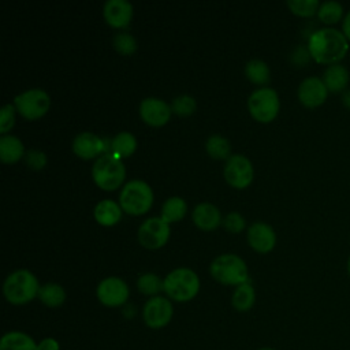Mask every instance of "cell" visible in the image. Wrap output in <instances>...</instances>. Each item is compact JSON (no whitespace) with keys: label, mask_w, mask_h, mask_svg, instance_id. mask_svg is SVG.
<instances>
[{"label":"cell","mask_w":350,"mask_h":350,"mask_svg":"<svg viewBox=\"0 0 350 350\" xmlns=\"http://www.w3.org/2000/svg\"><path fill=\"white\" fill-rule=\"evenodd\" d=\"M25 160H26V164L34 170H38V168H42L46 163V156L42 150H38V149H30L26 152L25 154Z\"/></svg>","instance_id":"d590c367"},{"label":"cell","mask_w":350,"mask_h":350,"mask_svg":"<svg viewBox=\"0 0 350 350\" xmlns=\"http://www.w3.org/2000/svg\"><path fill=\"white\" fill-rule=\"evenodd\" d=\"M111 144H107V139L90 133L82 131L75 135L72 139V150L75 154L83 159H92L96 156H101L103 153L111 152Z\"/></svg>","instance_id":"5bb4252c"},{"label":"cell","mask_w":350,"mask_h":350,"mask_svg":"<svg viewBox=\"0 0 350 350\" xmlns=\"http://www.w3.org/2000/svg\"><path fill=\"white\" fill-rule=\"evenodd\" d=\"M92 175L94 182L105 189V190H113L124 179L126 168L122 161V157L112 152L103 153L97 157L92 167Z\"/></svg>","instance_id":"277c9868"},{"label":"cell","mask_w":350,"mask_h":350,"mask_svg":"<svg viewBox=\"0 0 350 350\" xmlns=\"http://www.w3.org/2000/svg\"><path fill=\"white\" fill-rule=\"evenodd\" d=\"M247 108L257 120L271 122L276 118L280 108L279 94L273 88H257L247 97Z\"/></svg>","instance_id":"52a82bcc"},{"label":"cell","mask_w":350,"mask_h":350,"mask_svg":"<svg viewBox=\"0 0 350 350\" xmlns=\"http://www.w3.org/2000/svg\"><path fill=\"white\" fill-rule=\"evenodd\" d=\"M171 105L159 97H146L139 103L141 118L152 126H161L167 123L171 116Z\"/></svg>","instance_id":"9a60e30c"},{"label":"cell","mask_w":350,"mask_h":350,"mask_svg":"<svg viewBox=\"0 0 350 350\" xmlns=\"http://www.w3.org/2000/svg\"><path fill=\"white\" fill-rule=\"evenodd\" d=\"M247 241L254 250L260 253H267L275 246L276 234L272 226H269L268 223L254 221L247 228Z\"/></svg>","instance_id":"2e32d148"},{"label":"cell","mask_w":350,"mask_h":350,"mask_svg":"<svg viewBox=\"0 0 350 350\" xmlns=\"http://www.w3.org/2000/svg\"><path fill=\"white\" fill-rule=\"evenodd\" d=\"M340 30L345 34V37L347 38V41L350 42V10L346 12V15L340 23Z\"/></svg>","instance_id":"f35d334b"},{"label":"cell","mask_w":350,"mask_h":350,"mask_svg":"<svg viewBox=\"0 0 350 350\" xmlns=\"http://www.w3.org/2000/svg\"><path fill=\"white\" fill-rule=\"evenodd\" d=\"M306 46L312 59L325 67L342 63L350 51V42L336 27L316 29L310 33Z\"/></svg>","instance_id":"6da1fadb"},{"label":"cell","mask_w":350,"mask_h":350,"mask_svg":"<svg viewBox=\"0 0 350 350\" xmlns=\"http://www.w3.org/2000/svg\"><path fill=\"white\" fill-rule=\"evenodd\" d=\"M174 316V306L168 297L154 295L146 299L142 306V320L152 329H161L170 324Z\"/></svg>","instance_id":"ba28073f"},{"label":"cell","mask_w":350,"mask_h":350,"mask_svg":"<svg viewBox=\"0 0 350 350\" xmlns=\"http://www.w3.org/2000/svg\"><path fill=\"white\" fill-rule=\"evenodd\" d=\"M256 302V291L252 283L247 280L242 284H238L231 295V305L238 312H247L253 308Z\"/></svg>","instance_id":"cb8c5ba5"},{"label":"cell","mask_w":350,"mask_h":350,"mask_svg":"<svg viewBox=\"0 0 350 350\" xmlns=\"http://www.w3.org/2000/svg\"><path fill=\"white\" fill-rule=\"evenodd\" d=\"M321 79L325 83L329 93L342 94L349 89L350 72L347 67H345L342 63H336V64L327 66L324 68Z\"/></svg>","instance_id":"e0dca14e"},{"label":"cell","mask_w":350,"mask_h":350,"mask_svg":"<svg viewBox=\"0 0 350 350\" xmlns=\"http://www.w3.org/2000/svg\"><path fill=\"white\" fill-rule=\"evenodd\" d=\"M104 16L111 26L123 27L133 16V5L127 0H107L104 3Z\"/></svg>","instance_id":"ac0fdd59"},{"label":"cell","mask_w":350,"mask_h":350,"mask_svg":"<svg viewBox=\"0 0 350 350\" xmlns=\"http://www.w3.org/2000/svg\"><path fill=\"white\" fill-rule=\"evenodd\" d=\"M25 154L22 141L12 134H3L0 137V159L4 163H15Z\"/></svg>","instance_id":"603a6c76"},{"label":"cell","mask_w":350,"mask_h":350,"mask_svg":"<svg viewBox=\"0 0 350 350\" xmlns=\"http://www.w3.org/2000/svg\"><path fill=\"white\" fill-rule=\"evenodd\" d=\"M0 350H37V342L27 332L12 329L1 336Z\"/></svg>","instance_id":"ffe728a7"},{"label":"cell","mask_w":350,"mask_h":350,"mask_svg":"<svg viewBox=\"0 0 350 350\" xmlns=\"http://www.w3.org/2000/svg\"><path fill=\"white\" fill-rule=\"evenodd\" d=\"M245 74L246 77L256 82V83H265L269 79V67L268 64L261 59H250L245 64Z\"/></svg>","instance_id":"83f0119b"},{"label":"cell","mask_w":350,"mask_h":350,"mask_svg":"<svg viewBox=\"0 0 350 350\" xmlns=\"http://www.w3.org/2000/svg\"><path fill=\"white\" fill-rule=\"evenodd\" d=\"M346 269H347V275H349V278H350V256H349L347 262H346Z\"/></svg>","instance_id":"60d3db41"},{"label":"cell","mask_w":350,"mask_h":350,"mask_svg":"<svg viewBox=\"0 0 350 350\" xmlns=\"http://www.w3.org/2000/svg\"><path fill=\"white\" fill-rule=\"evenodd\" d=\"M94 217L100 224L112 226L122 217V206L113 200H101L94 206Z\"/></svg>","instance_id":"7402d4cb"},{"label":"cell","mask_w":350,"mask_h":350,"mask_svg":"<svg viewBox=\"0 0 350 350\" xmlns=\"http://www.w3.org/2000/svg\"><path fill=\"white\" fill-rule=\"evenodd\" d=\"M257 350H276V349H273V347H260V349H257Z\"/></svg>","instance_id":"b9f144b4"},{"label":"cell","mask_w":350,"mask_h":350,"mask_svg":"<svg viewBox=\"0 0 350 350\" xmlns=\"http://www.w3.org/2000/svg\"><path fill=\"white\" fill-rule=\"evenodd\" d=\"M290 11L298 16L309 18L317 15L320 3L317 0H287Z\"/></svg>","instance_id":"4dcf8cb0"},{"label":"cell","mask_w":350,"mask_h":350,"mask_svg":"<svg viewBox=\"0 0 350 350\" xmlns=\"http://www.w3.org/2000/svg\"><path fill=\"white\" fill-rule=\"evenodd\" d=\"M170 237V224L161 216H153L144 220L138 228L139 242L149 249L163 246Z\"/></svg>","instance_id":"8fae6325"},{"label":"cell","mask_w":350,"mask_h":350,"mask_svg":"<svg viewBox=\"0 0 350 350\" xmlns=\"http://www.w3.org/2000/svg\"><path fill=\"white\" fill-rule=\"evenodd\" d=\"M96 295L103 305L108 308H118L126 305L130 290L123 279L118 276H108L100 280L97 284Z\"/></svg>","instance_id":"30bf717a"},{"label":"cell","mask_w":350,"mask_h":350,"mask_svg":"<svg viewBox=\"0 0 350 350\" xmlns=\"http://www.w3.org/2000/svg\"><path fill=\"white\" fill-rule=\"evenodd\" d=\"M205 149L212 157H216V159L227 157L228 159L231 145L226 137H223L220 134H212L205 141Z\"/></svg>","instance_id":"f546056e"},{"label":"cell","mask_w":350,"mask_h":350,"mask_svg":"<svg viewBox=\"0 0 350 350\" xmlns=\"http://www.w3.org/2000/svg\"><path fill=\"white\" fill-rule=\"evenodd\" d=\"M211 275L223 284H242L247 282V265L234 253H224L215 257L209 265Z\"/></svg>","instance_id":"5b68a950"},{"label":"cell","mask_w":350,"mask_h":350,"mask_svg":"<svg viewBox=\"0 0 350 350\" xmlns=\"http://www.w3.org/2000/svg\"><path fill=\"white\" fill-rule=\"evenodd\" d=\"M153 201V191L150 186L142 179H131L126 182L119 194V204L122 209L133 215L146 212Z\"/></svg>","instance_id":"8992f818"},{"label":"cell","mask_w":350,"mask_h":350,"mask_svg":"<svg viewBox=\"0 0 350 350\" xmlns=\"http://www.w3.org/2000/svg\"><path fill=\"white\" fill-rule=\"evenodd\" d=\"M137 148L135 135L130 131H119L111 139V152L118 154L119 157L130 156Z\"/></svg>","instance_id":"4316f807"},{"label":"cell","mask_w":350,"mask_h":350,"mask_svg":"<svg viewBox=\"0 0 350 350\" xmlns=\"http://www.w3.org/2000/svg\"><path fill=\"white\" fill-rule=\"evenodd\" d=\"M14 104L21 115L27 119H37L42 116L51 104L49 94L40 88H31L16 94Z\"/></svg>","instance_id":"9c48e42d"},{"label":"cell","mask_w":350,"mask_h":350,"mask_svg":"<svg viewBox=\"0 0 350 350\" xmlns=\"http://www.w3.org/2000/svg\"><path fill=\"white\" fill-rule=\"evenodd\" d=\"M171 108L178 115H190L196 109V100L190 94H179L172 100Z\"/></svg>","instance_id":"d6a6232c"},{"label":"cell","mask_w":350,"mask_h":350,"mask_svg":"<svg viewBox=\"0 0 350 350\" xmlns=\"http://www.w3.org/2000/svg\"><path fill=\"white\" fill-rule=\"evenodd\" d=\"M112 44L115 49L122 55H131L137 49V40L129 31H119L113 36Z\"/></svg>","instance_id":"1f68e13d"},{"label":"cell","mask_w":350,"mask_h":350,"mask_svg":"<svg viewBox=\"0 0 350 350\" xmlns=\"http://www.w3.org/2000/svg\"><path fill=\"white\" fill-rule=\"evenodd\" d=\"M186 208H187V204H186V201L182 197L171 196V197H168L163 202L161 217L167 223L180 220L185 216V213H186Z\"/></svg>","instance_id":"484cf974"},{"label":"cell","mask_w":350,"mask_h":350,"mask_svg":"<svg viewBox=\"0 0 350 350\" xmlns=\"http://www.w3.org/2000/svg\"><path fill=\"white\" fill-rule=\"evenodd\" d=\"M224 178L234 187H246L253 179L252 161L241 153L231 154L224 165Z\"/></svg>","instance_id":"4fadbf2b"},{"label":"cell","mask_w":350,"mask_h":350,"mask_svg":"<svg viewBox=\"0 0 350 350\" xmlns=\"http://www.w3.org/2000/svg\"><path fill=\"white\" fill-rule=\"evenodd\" d=\"M309 59H312L308 46H298L295 48L294 53H293V62L298 66H304L305 63L309 62Z\"/></svg>","instance_id":"8d00e7d4"},{"label":"cell","mask_w":350,"mask_h":350,"mask_svg":"<svg viewBox=\"0 0 350 350\" xmlns=\"http://www.w3.org/2000/svg\"><path fill=\"white\" fill-rule=\"evenodd\" d=\"M223 224H224L226 230L232 231V232H238L245 227V219L238 212H230L224 216Z\"/></svg>","instance_id":"e575fe53"},{"label":"cell","mask_w":350,"mask_h":350,"mask_svg":"<svg viewBox=\"0 0 350 350\" xmlns=\"http://www.w3.org/2000/svg\"><path fill=\"white\" fill-rule=\"evenodd\" d=\"M14 105L12 104H5L1 107L0 111V131L5 134L14 124L15 120V113H14Z\"/></svg>","instance_id":"836d02e7"},{"label":"cell","mask_w":350,"mask_h":350,"mask_svg":"<svg viewBox=\"0 0 350 350\" xmlns=\"http://www.w3.org/2000/svg\"><path fill=\"white\" fill-rule=\"evenodd\" d=\"M37 350H60V343L52 336H46L37 342Z\"/></svg>","instance_id":"74e56055"},{"label":"cell","mask_w":350,"mask_h":350,"mask_svg":"<svg viewBox=\"0 0 350 350\" xmlns=\"http://www.w3.org/2000/svg\"><path fill=\"white\" fill-rule=\"evenodd\" d=\"M137 288L141 294L154 297L163 290V280L153 272L141 273L137 279Z\"/></svg>","instance_id":"f1b7e54d"},{"label":"cell","mask_w":350,"mask_h":350,"mask_svg":"<svg viewBox=\"0 0 350 350\" xmlns=\"http://www.w3.org/2000/svg\"><path fill=\"white\" fill-rule=\"evenodd\" d=\"M221 220L220 211L212 202H200L193 209V221L202 230H213Z\"/></svg>","instance_id":"d6986e66"},{"label":"cell","mask_w":350,"mask_h":350,"mask_svg":"<svg viewBox=\"0 0 350 350\" xmlns=\"http://www.w3.org/2000/svg\"><path fill=\"white\" fill-rule=\"evenodd\" d=\"M328 89L321 77L310 75L301 81L297 89V97L299 103L306 108H317L323 105L328 98Z\"/></svg>","instance_id":"7c38bea8"},{"label":"cell","mask_w":350,"mask_h":350,"mask_svg":"<svg viewBox=\"0 0 350 350\" xmlns=\"http://www.w3.org/2000/svg\"><path fill=\"white\" fill-rule=\"evenodd\" d=\"M200 290L198 275L187 267L172 269L163 279V291L167 297L176 302H186L193 299Z\"/></svg>","instance_id":"7a4b0ae2"},{"label":"cell","mask_w":350,"mask_h":350,"mask_svg":"<svg viewBox=\"0 0 350 350\" xmlns=\"http://www.w3.org/2000/svg\"><path fill=\"white\" fill-rule=\"evenodd\" d=\"M345 7L335 0H328L320 3L317 18L324 25V27H335V25L342 23L345 18Z\"/></svg>","instance_id":"44dd1931"},{"label":"cell","mask_w":350,"mask_h":350,"mask_svg":"<svg viewBox=\"0 0 350 350\" xmlns=\"http://www.w3.org/2000/svg\"><path fill=\"white\" fill-rule=\"evenodd\" d=\"M38 299L48 308H59L66 301V290L62 284L55 282H48L40 286Z\"/></svg>","instance_id":"d4e9b609"},{"label":"cell","mask_w":350,"mask_h":350,"mask_svg":"<svg viewBox=\"0 0 350 350\" xmlns=\"http://www.w3.org/2000/svg\"><path fill=\"white\" fill-rule=\"evenodd\" d=\"M340 103H342V105H343L347 111H350V89H347L346 92H343V93L340 94Z\"/></svg>","instance_id":"ab89813d"},{"label":"cell","mask_w":350,"mask_h":350,"mask_svg":"<svg viewBox=\"0 0 350 350\" xmlns=\"http://www.w3.org/2000/svg\"><path fill=\"white\" fill-rule=\"evenodd\" d=\"M40 283L36 275L25 268L11 272L3 283V294L10 304L23 305L38 295Z\"/></svg>","instance_id":"3957f363"}]
</instances>
